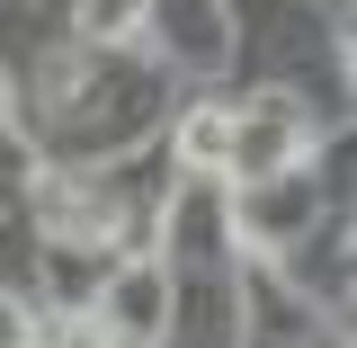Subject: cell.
<instances>
[{
    "mask_svg": "<svg viewBox=\"0 0 357 348\" xmlns=\"http://www.w3.org/2000/svg\"><path fill=\"white\" fill-rule=\"evenodd\" d=\"M0 107H9V72H0Z\"/></svg>",
    "mask_w": 357,
    "mask_h": 348,
    "instance_id": "obj_7",
    "label": "cell"
},
{
    "mask_svg": "<svg viewBox=\"0 0 357 348\" xmlns=\"http://www.w3.org/2000/svg\"><path fill=\"white\" fill-rule=\"evenodd\" d=\"M304 161V116L286 107V98H259L250 116H232V152H223V179H286Z\"/></svg>",
    "mask_w": 357,
    "mask_h": 348,
    "instance_id": "obj_1",
    "label": "cell"
},
{
    "mask_svg": "<svg viewBox=\"0 0 357 348\" xmlns=\"http://www.w3.org/2000/svg\"><path fill=\"white\" fill-rule=\"evenodd\" d=\"M143 18V0H81V36H126Z\"/></svg>",
    "mask_w": 357,
    "mask_h": 348,
    "instance_id": "obj_5",
    "label": "cell"
},
{
    "mask_svg": "<svg viewBox=\"0 0 357 348\" xmlns=\"http://www.w3.org/2000/svg\"><path fill=\"white\" fill-rule=\"evenodd\" d=\"M0 348H36V304L0 286Z\"/></svg>",
    "mask_w": 357,
    "mask_h": 348,
    "instance_id": "obj_6",
    "label": "cell"
},
{
    "mask_svg": "<svg viewBox=\"0 0 357 348\" xmlns=\"http://www.w3.org/2000/svg\"><path fill=\"white\" fill-rule=\"evenodd\" d=\"M170 143H178V170L223 179V152H232V107H188Z\"/></svg>",
    "mask_w": 357,
    "mask_h": 348,
    "instance_id": "obj_3",
    "label": "cell"
},
{
    "mask_svg": "<svg viewBox=\"0 0 357 348\" xmlns=\"http://www.w3.org/2000/svg\"><path fill=\"white\" fill-rule=\"evenodd\" d=\"M36 348H116V331L98 312H54V321H36Z\"/></svg>",
    "mask_w": 357,
    "mask_h": 348,
    "instance_id": "obj_4",
    "label": "cell"
},
{
    "mask_svg": "<svg viewBox=\"0 0 357 348\" xmlns=\"http://www.w3.org/2000/svg\"><path fill=\"white\" fill-rule=\"evenodd\" d=\"M89 312L116 331V348H152L161 331H170V277H161L152 259H126L116 277H107V295H98Z\"/></svg>",
    "mask_w": 357,
    "mask_h": 348,
    "instance_id": "obj_2",
    "label": "cell"
}]
</instances>
